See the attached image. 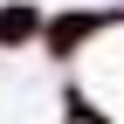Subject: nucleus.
Masks as SVG:
<instances>
[{"label":"nucleus","mask_w":124,"mask_h":124,"mask_svg":"<svg viewBox=\"0 0 124 124\" xmlns=\"http://www.w3.org/2000/svg\"><path fill=\"white\" fill-rule=\"evenodd\" d=\"M0 35H7V41H21V35H35V14H28V7H7V21H0Z\"/></svg>","instance_id":"1"}]
</instances>
